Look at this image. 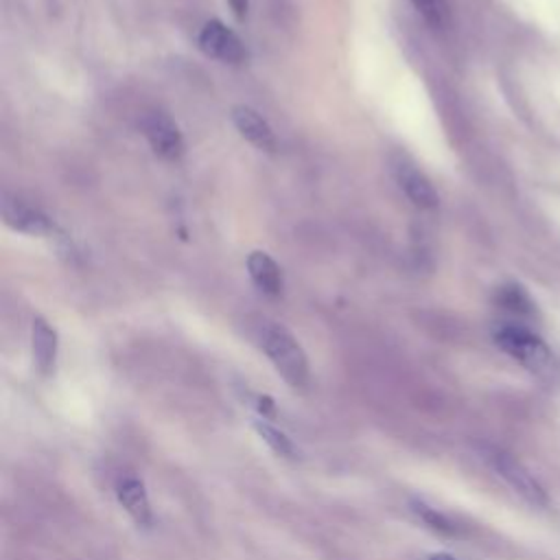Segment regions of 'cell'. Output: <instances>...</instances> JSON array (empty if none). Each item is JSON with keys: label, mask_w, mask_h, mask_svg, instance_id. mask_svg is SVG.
<instances>
[{"label": "cell", "mask_w": 560, "mask_h": 560, "mask_svg": "<svg viewBox=\"0 0 560 560\" xmlns=\"http://www.w3.org/2000/svg\"><path fill=\"white\" fill-rule=\"evenodd\" d=\"M2 219L9 228L24 232V234H35V236L48 234L52 228L48 217L39 208H35L33 203H28L20 197H11V195H4Z\"/></svg>", "instance_id": "ba28073f"}, {"label": "cell", "mask_w": 560, "mask_h": 560, "mask_svg": "<svg viewBox=\"0 0 560 560\" xmlns=\"http://www.w3.org/2000/svg\"><path fill=\"white\" fill-rule=\"evenodd\" d=\"M247 271L256 287L267 295H278L282 291V273L276 260L265 252H252L247 256Z\"/></svg>", "instance_id": "8fae6325"}, {"label": "cell", "mask_w": 560, "mask_h": 560, "mask_svg": "<svg viewBox=\"0 0 560 560\" xmlns=\"http://www.w3.org/2000/svg\"><path fill=\"white\" fill-rule=\"evenodd\" d=\"M258 335V343L262 348V352L267 354V359L271 361V365L276 368V372L295 389H302L308 385V361L306 354L302 350V346L298 343V339L280 324L262 319L258 322L256 328Z\"/></svg>", "instance_id": "6da1fadb"}, {"label": "cell", "mask_w": 560, "mask_h": 560, "mask_svg": "<svg viewBox=\"0 0 560 560\" xmlns=\"http://www.w3.org/2000/svg\"><path fill=\"white\" fill-rule=\"evenodd\" d=\"M389 168L392 175L396 179V184L400 186V190L409 197V201L418 208H435L438 206V192L431 186V182L427 179V175L422 171L416 168V164L405 158V155H392L389 160Z\"/></svg>", "instance_id": "277c9868"}, {"label": "cell", "mask_w": 560, "mask_h": 560, "mask_svg": "<svg viewBox=\"0 0 560 560\" xmlns=\"http://www.w3.org/2000/svg\"><path fill=\"white\" fill-rule=\"evenodd\" d=\"M142 131L153 151L164 160H177L184 153V138L164 112H149L142 118Z\"/></svg>", "instance_id": "5b68a950"}, {"label": "cell", "mask_w": 560, "mask_h": 560, "mask_svg": "<svg viewBox=\"0 0 560 560\" xmlns=\"http://www.w3.org/2000/svg\"><path fill=\"white\" fill-rule=\"evenodd\" d=\"M429 560H455V558L448 553H433Z\"/></svg>", "instance_id": "e0dca14e"}, {"label": "cell", "mask_w": 560, "mask_h": 560, "mask_svg": "<svg viewBox=\"0 0 560 560\" xmlns=\"http://www.w3.org/2000/svg\"><path fill=\"white\" fill-rule=\"evenodd\" d=\"M499 304L503 308L516 313V315H529L532 313V302L518 287H503L499 291Z\"/></svg>", "instance_id": "9a60e30c"}, {"label": "cell", "mask_w": 560, "mask_h": 560, "mask_svg": "<svg viewBox=\"0 0 560 560\" xmlns=\"http://www.w3.org/2000/svg\"><path fill=\"white\" fill-rule=\"evenodd\" d=\"M232 120L236 125V129L241 131L243 138H247L252 144H256L258 149L271 151L276 147V136L271 131V127L267 125L265 118L258 116V112H254L247 105H236L232 109Z\"/></svg>", "instance_id": "30bf717a"}, {"label": "cell", "mask_w": 560, "mask_h": 560, "mask_svg": "<svg viewBox=\"0 0 560 560\" xmlns=\"http://www.w3.org/2000/svg\"><path fill=\"white\" fill-rule=\"evenodd\" d=\"M199 44L208 55H212L225 63H241L245 59L243 42L238 39V35L232 28H228L219 20L203 24V28L199 33Z\"/></svg>", "instance_id": "8992f818"}, {"label": "cell", "mask_w": 560, "mask_h": 560, "mask_svg": "<svg viewBox=\"0 0 560 560\" xmlns=\"http://www.w3.org/2000/svg\"><path fill=\"white\" fill-rule=\"evenodd\" d=\"M228 2H230L232 11H234L238 18H245V13H247V0H228Z\"/></svg>", "instance_id": "2e32d148"}, {"label": "cell", "mask_w": 560, "mask_h": 560, "mask_svg": "<svg viewBox=\"0 0 560 560\" xmlns=\"http://www.w3.org/2000/svg\"><path fill=\"white\" fill-rule=\"evenodd\" d=\"M31 346H33V359H35L37 372L42 376L52 374L55 361H57V332L44 317L33 319Z\"/></svg>", "instance_id": "9c48e42d"}, {"label": "cell", "mask_w": 560, "mask_h": 560, "mask_svg": "<svg viewBox=\"0 0 560 560\" xmlns=\"http://www.w3.org/2000/svg\"><path fill=\"white\" fill-rule=\"evenodd\" d=\"M411 510L429 529H433V532H438L442 536H457L459 534V527L444 512L431 508L429 503H424L420 499H413L411 501Z\"/></svg>", "instance_id": "4fadbf2b"}, {"label": "cell", "mask_w": 560, "mask_h": 560, "mask_svg": "<svg viewBox=\"0 0 560 560\" xmlns=\"http://www.w3.org/2000/svg\"><path fill=\"white\" fill-rule=\"evenodd\" d=\"M254 429H256V433L262 438V442H265L273 453H278L280 457L293 459V457L298 455V448H295V444L291 442V438H289L284 431H280L278 427H273V424H269L267 420L258 418V420H254Z\"/></svg>", "instance_id": "7c38bea8"}, {"label": "cell", "mask_w": 560, "mask_h": 560, "mask_svg": "<svg viewBox=\"0 0 560 560\" xmlns=\"http://www.w3.org/2000/svg\"><path fill=\"white\" fill-rule=\"evenodd\" d=\"M494 341L505 354H510L532 374L545 381H551L556 376L558 365L551 348L529 328L521 324H501L494 330Z\"/></svg>", "instance_id": "7a4b0ae2"}, {"label": "cell", "mask_w": 560, "mask_h": 560, "mask_svg": "<svg viewBox=\"0 0 560 560\" xmlns=\"http://www.w3.org/2000/svg\"><path fill=\"white\" fill-rule=\"evenodd\" d=\"M483 457L488 459V464L494 468V472L529 505L534 508H542L547 505V494L542 490V486L534 479V475L508 451L488 446L483 451Z\"/></svg>", "instance_id": "3957f363"}, {"label": "cell", "mask_w": 560, "mask_h": 560, "mask_svg": "<svg viewBox=\"0 0 560 560\" xmlns=\"http://www.w3.org/2000/svg\"><path fill=\"white\" fill-rule=\"evenodd\" d=\"M116 499L125 508V512L133 518L136 525L149 527L153 523V510L147 494V488L140 477L136 475H120L116 479Z\"/></svg>", "instance_id": "52a82bcc"}, {"label": "cell", "mask_w": 560, "mask_h": 560, "mask_svg": "<svg viewBox=\"0 0 560 560\" xmlns=\"http://www.w3.org/2000/svg\"><path fill=\"white\" fill-rule=\"evenodd\" d=\"M411 4L431 28L438 31V28L448 26L451 13H448L446 0H411Z\"/></svg>", "instance_id": "5bb4252c"}]
</instances>
